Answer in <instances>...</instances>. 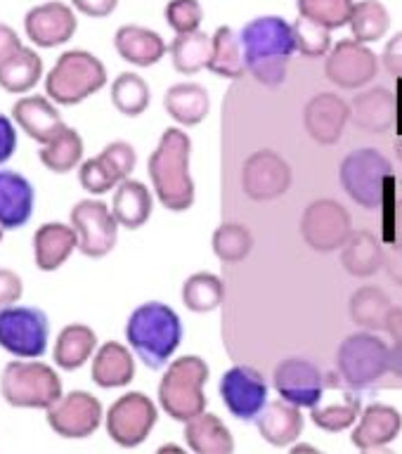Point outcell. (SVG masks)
Here are the masks:
<instances>
[{"instance_id": "6da1fadb", "label": "cell", "mask_w": 402, "mask_h": 454, "mask_svg": "<svg viewBox=\"0 0 402 454\" xmlns=\"http://www.w3.org/2000/svg\"><path fill=\"white\" fill-rule=\"evenodd\" d=\"M240 38L247 69L254 74L256 81L270 88L282 83L291 55L296 52V38L289 21L277 14L256 17L241 28Z\"/></svg>"}, {"instance_id": "7a4b0ae2", "label": "cell", "mask_w": 402, "mask_h": 454, "mask_svg": "<svg viewBox=\"0 0 402 454\" xmlns=\"http://www.w3.org/2000/svg\"><path fill=\"white\" fill-rule=\"evenodd\" d=\"M190 152V137L180 128H169L149 156V177L154 183L156 197L169 211H187L194 204Z\"/></svg>"}, {"instance_id": "3957f363", "label": "cell", "mask_w": 402, "mask_h": 454, "mask_svg": "<svg viewBox=\"0 0 402 454\" xmlns=\"http://www.w3.org/2000/svg\"><path fill=\"white\" fill-rule=\"evenodd\" d=\"M126 339L149 369L163 367L183 340V322L169 305L152 301L128 317Z\"/></svg>"}, {"instance_id": "277c9868", "label": "cell", "mask_w": 402, "mask_h": 454, "mask_svg": "<svg viewBox=\"0 0 402 454\" xmlns=\"http://www.w3.org/2000/svg\"><path fill=\"white\" fill-rule=\"evenodd\" d=\"M0 395L17 410H50L64 395L62 379L45 362L12 360L0 374Z\"/></svg>"}, {"instance_id": "5b68a950", "label": "cell", "mask_w": 402, "mask_h": 454, "mask_svg": "<svg viewBox=\"0 0 402 454\" xmlns=\"http://www.w3.org/2000/svg\"><path fill=\"white\" fill-rule=\"evenodd\" d=\"M105 83L106 69L98 57L88 50H67L45 76V95L55 105L74 106L102 90Z\"/></svg>"}, {"instance_id": "8992f818", "label": "cell", "mask_w": 402, "mask_h": 454, "mask_svg": "<svg viewBox=\"0 0 402 454\" xmlns=\"http://www.w3.org/2000/svg\"><path fill=\"white\" fill-rule=\"evenodd\" d=\"M206 379H209V367L197 355H185L166 369L159 383V403L169 411V417L187 424L190 419L204 411Z\"/></svg>"}, {"instance_id": "52a82bcc", "label": "cell", "mask_w": 402, "mask_h": 454, "mask_svg": "<svg viewBox=\"0 0 402 454\" xmlns=\"http://www.w3.org/2000/svg\"><path fill=\"white\" fill-rule=\"evenodd\" d=\"M50 319L34 305L0 308V348L12 357L35 360L48 350Z\"/></svg>"}, {"instance_id": "ba28073f", "label": "cell", "mask_w": 402, "mask_h": 454, "mask_svg": "<svg viewBox=\"0 0 402 454\" xmlns=\"http://www.w3.org/2000/svg\"><path fill=\"white\" fill-rule=\"evenodd\" d=\"M390 348L374 333H353L339 348L336 364L348 388L365 390L389 372Z\"/></svg>"}, {"instance_id": "9c48e42d", "label": "cell", "mask_w": 402, "mask_h": 454, "mask_svg": "<svg viewBox=\"0 0 402 454\" xmlns=\"http://www.w3.org/2000/svg\"><path fill=\"white\" fill-rule=\"evenodd\" d=\"M341 183L355 204L379 208L390 183V163L376 149H358L341 163Z\"/></svg>"}, {"instance_id": "30bf717a", "label": "cell", "mask_w": 402, "mask_h": 454, "mask_svg": "<svg viewBox=\"0 0 402 454\" xmlns=\"http://www.w3.org/2000/svg\"><path fill=\"white\" fill-rule=\"evenodd\" d=\"M71 225L76 230L78 251L88 258L112 254L119 239V220L105 201L81 199L71 208Z\"/></svg>"}, {"instance_id": "8fae6325", "label": "cell", "mask_w": 402, "mask_h": 454, "mask_svg": "<svg viewBox=\"0 0 402 454\" xmlns=\"http://www.w3.org/2000/svg\"><path fill=\"white\" fill-rule=\"evenodd\" d=\"M159 411L145 393H126L106 411V433L121 447L142 445L154 428Z\"/></svg>"}, {"instance_id": "7c38bea8", "label": "cell", "mask_w": 402, "mask_h": 454, "mask_svg": "<svg viewBox=\"0 0 402 454\" xmlns=\"http://www.w3.org/2000/svg\"><path fill=\"white\" fill-rule=\"evenodd\" d=\"M48 414V426L67 440L91 438L102 424V403L88 390H71L57 400Z\"/></svg>"}, {"instance_id": "4fadbf2b", "label": "cell", "mask_w": 402, "mask_h": 454, "mask_svg": "<svg viewBox=\"0 0 402 454\" xmlns=\"http://www.w3.org/2000/svg\"><path fill=\"white\" fill-rule=\"evenodd\" d=\"M135 161L138 156L128 142H109L98 156L78 166V183L91 194H106L133 173Z\"/></svg>"}, {"instance_id": "5bb4252c", "label": "cell", "mask_w": 402, "mask_h": 454, "mask_svg": "<svg viewBox=\"0 0 402 454\" xmlns=\"http://www.w3.org/2000/svg\"><path fill=\"white\" fill-rule=\"evenodd\" d=\"M220 397L233 417L247 421L256 419L268 404V383L254 367L227 369L220 379Z\"/></svg>"}, {"instance_id": "9a60e30c", "label": "cell", "mask_w": 402, "mask_h": 454, "mask_svg": "<svg viewBox=\"0 0 402 454\" xmlns=\"http://www.w3.org/2000/svg\"><path fill=\"white\" fill-rule=\"evenodd\" d=\"M78 28L76 10L59 0L34 5L24 14V34L35 48H57L74 38Z\"/></svg>"}, {"instance_id": "2e32d148", "label": "cell", "mask_w": 402, "mask_h": 454, "mask_svg": "<svg viewBox=\"0 0 402 454\" xmlns=\"http://www.w3.org/2000/svg\"><path fill=\"white\" fill-rule=\"evenodd\" d=\"M301 232L315 251H334L351 237V215L332 199H319L305 208Z\"/></svg>"}, {"instance_id": "e0dca14e", "label": "cell", "mask_w": 402, "mask_h": 454, "mask_svg": "<svg viewBox=\"0 0 402 454\" xmlns=\"http://www.w3.org/2000/svg\"><path fill=\"white\" fill-rule=\"evenodd\" d=\"M376 69H379V59L374 52L367 48V43L355 38L336 43L327 57V78L348 90L369 83L376 76Z\"/></svg>"}, {"instance_id": "ac0fdd59", "label": "cell", "mask_w": 402, "mask_h": 454, "mask_svg": "<svg viewBox=\"0 0 402 454\" xmlns=\"http://www.w3.org/2000/svg\"><path fill=\"white\" fill-rule=\"evenodd\" d=\"M244 192L256 201H268V199L282 197L291 184V168L282 156L261 149L244 163Z\"/></svg>"}, {"instance_id": "d6986e66", "label": "cell", "mask_w": 402, "mask_h": 454, "mask_svg": "<svg viewBox=\"0 0 402 454\" xmlns=\"http://www.w3.org/2000/svg\"><path fill=\"white\" fill-rule=\"evenodd\" d=\"M275 388L287 403L296 407H315L325 390V376L312 362L291 357L277 364Z\"/></svg>"}, {"instance_id": "ffe728a7", "label": "cell", "mask_w": 402, "mask_h": 454, "mask_svg": "<svg viewBox=\"0 0 402 454\" xmlns=\"http://www.w3.org/2000/svg\"><path fill=\"white\" fill-rule=\"evenodd\" d=\"M12 121L21 133L45 145L64 130L62 114L48 95H21L12 105Z\"/></svg>"}, {"instance_id": "44dd1931", "label": "cell", "mask_w": 402, "mask_h": 454, "mask_svg": "<svg viewBox=\"0 0 402 454\" xmlns=\"http://www.w3.org/2000/svg\"><path fill=\"white\" fill-rule=\"evenodd\" d=\"M35 190L27 176L0 168V227L21 230L34 215Z\"/></svg>"}, {"instance_id": "7402d4cb", "label": "cell", "mask_w": 402, "mask_h": 454, "mask_svg": "<svg viewBox=\"0 0 402 454\" xmlns=\"http://www.w3.org/2000/svg\"><path fill=\"white\" fill-rule=\"evenodd\" d=\"M348 116H351V109L339 95L319 92L305 106L303 123L315 140L322 142V145H334V142H339L348 123Z\"/></svg>"}, {"instance_id": "603a6c76", "label": "cell", "mask_w": 402, "mask_h": 454, "mask_svg": "<svg viewBox=\"0 0 402 454\" xmlns=\"http://www.w3.org/2000/svg\"><path fill=\"white\" fill-rule=\"evenodd\" d=\"M78 248L74 225L67 223H43L34 234V262L41 272H55L69 261Z\"/></svg>"}, {"instance_id": "cb8c5ba5", "label": "cell", "mask_w": 402, "mask_h": 454, "mask_svg": "<svg viewBox=\"0 0 402 454\" xmlns=\"http://www.w3.org/2000/svg\"><path fill=\"white\" fill-rule=\"evenodd\" d=\"M402 419L400 411L389 407V404H369L362 411L360 426L353 431V442L360 450H379L400 435Z\"/></svg>"}, {"instance_id": "d4e9b609", "label": "cell", "mask_w": 402, "mask_h": 454, "mask_svg": "<svg viewBox=\"0 0 402 454\" xmlns=\"http://www.w3.org/2000/svg\"><path fill=\"white\" fill-rule=\"evenodd\" d=\"M92 381L99 388H121L135 379L133 353L116 340H106L92 355Z\"/></svg>"}, {"instance_id": "484cf974", "label": "cell", "mask_w": 402, "mask_h": 454, "mask_svg": "<svg viewBox=\"0 0 402 454\" xmlns=\"http://www.w3.org/2000/svg\"><path fill=\"white\" fill-rule=\"evenodd\" d=\"M114 48L119 52L121 59L135 67H152L166 52V43L156 31L138 24H126L114 34Z\"/></svg>"}, {"instance_id": "4316f807", "label": "cell", "mask_w": 402, "mask_h": 454, "mask_svg": "<svg viewBox=\"0 0 402 454\" xmlns=\"http://www.w3.org/2000/svg\"><path fill=\"white\" fill-rule=\"evenodd\" d=\"M256 424H258L263 440L275 447L291 445L303 431L301 411H298L296 404L287 403V400L265 404L261 414L256 417Z\"/></svg>"}, {"instance_id": "83f0119b", "label": "cell", "mask_w": 402, "mask_h": 454, "mask_svg": "<svg viewBox=\"0 0 402 454\" xmlns=\"http://www.w3.org/2000/svg\"><path fill=\"white\" fill-rule=\"evenodd\" d=\"M98 350V336L88 325L74 322L67 325L57 333L55 348H52V360L64 372H76L91 360Z\"/></svg>"}, {"instance_id": "f1b7e54d", "label": "cell", "mask_w": 402, "mask_h": 454, "mask_svg": "<svg viewBox=\"0 0 402 454\" xmlns=\"http://www.w3.org/2000/svg\"><path fill=\"white\" fill-rule=\"evenodd\" d=\"M351 116L367 133H389L396 123V98L386 88H374L353 99Z\"/></svg>"}, {"instance_id": "f546056e", "label": "cell", "mask_w": 402, "mask_h": 454, "mask_svg": "<svg viewBox=\"0 0 402 454\" xmlns=\"http://www.w3.org/2000/svg\"><path fill=\"white\" fill-rule=\"evenodd\" d=\"M43 76L41 55L28 45H21L14 55L0 64V88L10 95H27Z\"/></svg>"}, {"instance_id": "4dcf8cb0", "label": "cell", "mask_w": 402, "mask_h": 454, "mask_svg": "<svg viewBox=\"0 0 402 454\" xmlns=\"http://www.w3.org/2000/svg\"><path fill=\"white\" fill-rule=\"evenodd\" d=\"M187 445L199 454H230L234 450L233 433L216 414H199L185 426Z\"/></svg>"}, {"instance_id": "1f68e13d", "label": "cell", "mask_w": 402, "mask_h": 454, "mask_svg": "<svg viewBox=\"0 0 402 454\" xmlns=\"http://www.w3.org/2000/svg\"><path fill=\"white\" fill-rule=\"evenodd\" d=\"M112 211L119 220V225L128 227V230H138L152 215V194L142 183L126 177L123 183L116 184Z\"/></svg>"}, {"instance_id": "d6a6232c", "label": "cell", "mask_w": 402, "mask_h": 454, "mask_svg": "<svg viewBox=\"0 0 402 454\" xmlns=\"http://www.w3.org/2000/svg\"><path fill=\"white\" fill-rule=\"evenodd\" d=\"M163 105L169 109V114L177 123L183 126H197L206 119V114L211 109V99L209 92L197 83H177L169 88Z\"/></svg>"}, {"instance_id": "836d02e7", "label": "cell", "mask_w": 402, "mask_h": 454, "mask_svg": "<svg viewBox=\"0 0 402 454\" xmlns=\"http://www.w3.org/2000/svg\"><path fill=\"white\" fill-rule=\"evenodd\" d=\"M38 159L50 173L64 176V173H69L83 163L81 161L83 159V137L78 135L76 128L64 126V130L57 137L41 145Z\"/></svg>"}, {"instance_id": "e575fe53", "label": "cell", "mask_w": 402, "mask_h": 454, "mask_svg": "<svg viewBox=\"0 0 402 454\" xmlns=\"http://www.w3.org/2000/svg\"><path fill=\"white\" fill-rule=\"evenodd\" d=\"M213 55V38L204 31H190V34H177L170 43V59L180 74H199L209 69Z\"/></svg>"}, {"instance_id": "d590c367", "label": "cell", "mask_w": 402, "mask_h": 454, "mask_svg": "<svg viewBox=\"0 0 402 454\" xmlns=\"http://www.w3.org/2000/svg\"><path fill=\"white\" fill-rule=\"evenodd\" d=\"M209 69L223 78H241L247 74L241 38L230 27H220L213 35V55Z\"/></svg>"}, {"instance_id": "8d00e7d4", "label": "cell", "mask_w": 402, "mask_h": 454, "mask_svg": "<svg viewBox=\"0 0 402 454\" xmlns=\"http://www.w3.org/2000/svg\"><path fill=\"white\" fill-rule=\"evenodd\" d=\"M343 247L346 248H343V254H341V262H343V268H346L351 275L369 277L382 268V244H379V239H376L374 234L355 232L348 237V241Z\"/></svg>"}, {"instance_id": "74e56055", "label": "cell", "mask_w": 402, "mask_h": 454, "mask_svg": "<svg viewBox=\"0 0 402 454\" xmlns=\"http://www.w3.org/2000/svg\"><path fill=\"white\" fill-rule=\"evenodd\" d=\"M348 27L353 31V38L360 43L382 41L390 27V14L386 5L379 0H360L353 5V14Z\"/></svg>"}, {"instance_id": "f35d334b", "label": "cell", "mask_w": 402, "mask_h": 454, "mask_svg": "<svg viewBox=\"0 0 402 454\" xmlns=\"http://www.w3.org/2000/svg\"><path fill=\"white\" fill-rule=\"evenodd\" d=\"M390 301L382 289L365 286L351 301V317L355 325L367 326V329H386L390 315Z\"/></svg>"}, {"instance_id": "ab89813d", "label": "cell", "mask_w": 402, "mask_h": 454, "mask_svg": "<svg viewBox=\"0 0 402 454\" xmlns=\"http://www.w3.org/2000/svg\"><path fill=\"white\" fill-rule=\"evenodd\" d=\"M112 102L123 116H140L149 106V85L138 74H121L112 83Z\"/></svg>"}, {"instance_id": "60d3db41", "label": "cell", "mask_w": 402, "mask_h": 454, "mask_svg": "<svg viewBox=\"0 0 402 454\" xmlns=\"http://www.w3.org/2000/svg\"><path fill=\"white\" fill-rule=\"evenodd\" d=\"M358 414H360V397H358V393H351V390H346L336 403H327L322 407L315 404L312 407L315 426L329 433H339L348 428L358 419Z\"/></svg>"}, {"instance_id": "b9f144b4", "label": "cell", "mask_w": 402, "mask_h": 454, "mask_svg": "<svg viewBox=\"0 0 402 454\" xmlns=\"http://www.w3.org/2000/svg\"><path fill=\"white\" fill-rule=\"evenodd\" d=\"M183 301L194 312L216 310L220 301H223V282H220V277L211 275V272L192 275L183 286Z\"/></svg>"}, {"instance_id": "7bdbcfd3", "label": "cell", "mask_w": 402, "mask_h": 454, "mask_svg": "<svg viewBox=\"0 0 402 454\" xmlns=\"http://www.w3.org/2000/svg\"><path fill=\"white\" fill-rule=\"evenodd\" d=\"M298 14L327 28L346 27L353 14V0H298Z\"/></svg>"}, {"instance_id": "ee69618b", "label": "cell", "mask_w": 402, "mask_h": 454, "mask_svg": "<svg viewBox=\"0 0 402 454\" xmlns=\"http://www.w3.org/2000/svg\"><path fill=\"white\" fill-rule=\"evenodd\" d=\"M291 27H294L296 50L301 55L311 57V59L329 55V50H332V35H329V31L332 28L322 27L318 21L301 17V14H298V20Z\"/></svg>"}, {"instance_id": "f6af8a7d", "label": "cell", "mask_w": 402, "mask_h": 454, "mask_svg": "<svg viewBox=\"0 0 402 454\" xmlns=\"http://www.w3.org/2000/svg\"><path fill=\"white\" fill-rule=\"evenodd\" d=\"M254 248V237L247 227L241 225H220L213 232V251L218 258L227 262L244 261Z\"/></svg>"}, {"instance_id": "bcb514c9", "label": "cell", "mask_w": 402, "mask_h": 454, "mask_svg": "<svg viewBox=\"0 0 402 454\" xmlns=\"http://www.w3.org/2000/svg\"><path fill=\"white\" fill-rule=\"evenodd\" d=\"M204 7L199 0H170L166 5V21L176 34H190L201 27Z\"/></svg>"}, {"instance_id": "7dc6e473", "label": "cell", "mask_w": 402, "mask_h": 454, "mask_svg": "<svg viewBox=\"0 0 402 454\" xmlns=\"http://www.w3.org/2000/svg\"><path fill=\"white\" fill-rule=\"evenodd\" d=\"M24 296V282L21 277L10 268H0V308L17 305Z\"/></svg>"}, {"instance_id": "c3c4849f", "label": "cell", "mask_w": 402, "mask_h": 454, "mask_svg": "<svg viewBox=\"0 0 402 454\" xmlns=\"http://www.w3.org/2000/svg\"><path fill=\"white\" fill-rule=\"evenodd\" d=\"M14 149H17V123L12 116L0 114V166L12 159Z\"/></svg>"}, {"instance_id": "681fc988", "label": "cell", "mask_w": 402, "mask_h": 454, "mask_svg": "<svg viewBox=\"0 0 402 454\" xmlns=\"http://www.w3.org/2000/svg\"><path fill=\"white\" fill-rule=\"evenodd\" d=\"M71 7L92 20H105L119 7V0H71Z\"/></svg>"}, {"instance_id": "f907efd6", "label": "cell", "mask_w": 402, "mask_h": 454, "mask_svg": "<svg viewBox=\"0 0 402 454\" xmlns=\"http://www.w3.org/2000/svg\"><path fill=\"white\" fill-rule=\"evenodd\" d=\"M383 64H386L389 74L402 78V31H398V34L386 43V50H383Z\"/></svg>"}, {"instance_id": "816d5d0a", "label": "cell", "mask_w": 402, "mask_h": 454, "mask_svg": "<svg viewBox=\"0 0 402 454\" xmlns=\"http://www.w3.org/2000/svg\"><path fill=\"white\" fill-rule=\"evenodd\" d=\"M21 45H24V43H21L20 34H17L12 27H7V24L0 21V64L5 62L10 55H14Z\"/></svg>"}, {"instance_id": "f5cc1de1", "label": "cell", "mask_w": 402, "mask_h": 454, "mask_svg": "<svg viewBox=\"0 0 402 454\" xmlns=\"http://www.w3.org/2000/svg\"><path fill=\"white\" fill-rule=\"evenodd\" d=\"M396 346L390 348V360H389V372L398 379H402V333L398 336Z\"/></svg>"}, {"instance_id": "db71d44e", "label": "cell", "mask_w": 402, "mask_h": 454, "mask_svg": "<svg viewBox=\"0 0 402 454\" xmlns=\"http://www.w3.org/2000/svg\"><path fill=\"white\" fill-rule=\"evenodd\" d=\"M386 270H389L390 279L402 282V248H396V251L389 255V261H386Z\"/></svg>"}, {"instance_id": "11a10c76", "label": "cell", "mask_w": 402, "mask_h": 454, "mask_svg": "<svg viewBox=\"0 0 402 454\" xmlns=\"http://www.w3.org/2000/svg\"><path fill=\"white\" fill-rule=\"evenodd\" d=\"M398 88H400V106H402V78H398Z\"/></svg>"}, {"instance_id": "9f6ffc18", "label": "cell", "mask_w": 402, "mask_h": 454, "mask_svg": "<svg viewBox=\"0 0 402 454\" xmlns=\"http://www.w3.org/2000/svg\"><path fill=\"white\" fill-rule=\"evenodd\" d=\"M398 156H400V159H402V140L398 142Z\"/></svg>"}, {"instance_id": "6f0895ef", "label": "cell", "mask_w": 402, "mask_h": 454, "mask_svg": "<svg viewBox=\"0 0 402 454\" xmlns=\"http://www.w3.org/2000/svg\"><path fill=\"white\" fill-rule=\"evenodd\" d=\"M3 237H5V230H3V227H0V241H3Z\"/></svg>"}]
</instances>
